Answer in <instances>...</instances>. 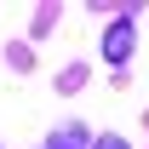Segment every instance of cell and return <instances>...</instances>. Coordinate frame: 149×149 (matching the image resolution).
I'll return each instance as SVG.
<instances>
[{
    "instance_id": "cell-3",
    "label": "cell",
    "mask_w": 149,
    "mask_h": 149,
    "mask_svg": "<svg viewBox=\"0 0 149 149\" xmlns=\"http://www.w3.org/2000/svg\"><path fill=\"white\" fill-rule=\"evenodd\" d=\"M92 149H126V143H120V138H97Z\"/></svg>"
},
{
    "instance_id": "cell-1",
    "label": "cell",
    "mask_w": 149,
    "mask_h": 149,
    "mask_svg": "<svg viewBox=\"0 0 149 149\" xmlns=\"http://www.w3.org/2000/svg\"><path fill=\"white\" fill-rule=\"evenodd\" d=\"M103 57H109V63H126V57H132V23H126V17L109 23V35H103Z\"/></svg>"
},
{
    "instance_id": "cell-2",
    "label": "cell",
    "mask_w": 149,
    "mask_h": 149,
    "mask_svg": "<svg viewBox=\"0 0 149 149\" xmlns=\"http://www.w3.org/2000/svg\"><path fill=\"white\" fill-rule=\"evenodd\" d=\"M46 149H86V132H80V126H63V132H52Z\"/></svg>"
}]
</instances>
